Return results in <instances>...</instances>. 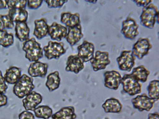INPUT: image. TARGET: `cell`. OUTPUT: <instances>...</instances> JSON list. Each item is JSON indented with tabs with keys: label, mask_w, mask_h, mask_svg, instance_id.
Wrapping results in <instances>:
<instances>
[{
	"label": "cell",
	"mask_w": 159,
	"mask_h": 119,
	"mask_svg": "<svg viewBox=\"0 0 159 119\" xmlns=\"http://www.w3.org/2000/svg\"><path fill=\"white\" fill-rule=\"evenodd\" d=\"M22 49L25 52V58L30 62L38 61L43 57V49L34 37L24 42Z\"/></svg>",
	"instance_id": "obj_1"
},
{
	"label": "cell",
	"mask_w": 159,
	"mask_h": 119,
	"mask_svg": "<svg viewBox=\"0 0 159 119\" xmlns=\"http://www.w3.org/2000/svg\"><path fill=\"white\" fill-rule=\"evenodd\" d=\"M159 10L157 7L152 3L143 7L139 18L141 24L144 27L152 29L156 22H158Z\"/></svg>",
	"instance_id": "obj_2"
},
{
	"label": "cell",
	"mask_w": 159,
	"mask_h": 119,
	"mask_svg": "<svg viewBox=\"0 0 159 119\" xmlns=\"http://www.w3.org/2000/svg\"><path fill=\"white\" fill-rule=\"evenodd\" d=\"M33 81L32 77L23 74L15 84L13 89V93L20 99L27 96L35 88Z\"/></svg>",
	"instance_id": "obj_3"
},
{
	"label": "cell",
	"mask_w": 159,
	"mask_h": 119,
	"mask_svg": "<svg viewBox=\"0 0 159 119\" xmlns=\"http://www.w3.org/2000/svg\"><path fill=\"white\" fill-rule=\"evenodd\" d=\"M121 84L124 91L130 96L140 93L142 85L131 73L125 74L122 77Z\"/></svg>",
	"instance_id": "obj_4"
},
{
	"label": "cell",
	"mask_w": 159,
	"mask_h": 119,
	"mask_svg": "<svg viewBox=\"0 0 159 119\" xmlns=\"http://www.w3.org/2000/svg\"><path fill=\"white\" fill-rule=\"evenodd\" d=\"M45 57L48 60L58 59L61 56L66 52L62 42L49 41L47 45L43 47Z\"/></svg>",
	"instance_id": "obj_5"
},
{
	"label": "cell",
	"mask_w": 159,
	"mask_h": 119,
	"mask_svg": "<svg viewBox=\"0 0 159 119\" xmlns=\"http://www.w3.org/2000/svg\"><path fill=\"white\" fill-rule=\"evenodd\" d=\"M139 26L135 20L129 16L122 21L120 32L125 38L133 40L139 33Z\"/></svg>",
	"instance_id": "obj_6"
},
{
	"label": "cell",
	"mask_w": 159,
	"mask_h": 119,
	"mask_svg": "<svg viewBox=\"0 0 159 119\" xmlns=\"http://www.w3.org/2000/svg\"><path fill=\"white\" fill-rule=\"evenodd\" d=\"M135 59L132 50L122 51L116 59L119 68L120 70L130 72L135 65Z\"/></svg>",
	"instance_id": "obj_7"
},
{
	"label": "cell",
	"mask_w": 159,
	"mask_h": 119,
	"mask_svg": "<svg viewBox=\"0 0 159 119\" xmlns=\"http://www.w3.org/2000/svg\"><path fill=\"white\" fill-rule=\"evenodd\" d=\"M155 102L145 93L138 95L131 100L133 108L140 112L143 111H150L153 108Z\"/></svg>",
	"instance_id": "obj_8"
},
{
	"label": "cell",
	"mask_w": 159,
	"mask_h": 119,
	"mask_svg": "<svg viewBox=\"0 0 159 119\" xmlns=\"http://www.w3.org/2000/svg\"><path fill=\"white\" fill-rule=\"evenodd\" d=\"M90 62L94 72L105 69L111 63L109 53L107 51H97Z\"/></svg>",
	"instance_id": "obj_9"
},
{
	"label": "cell",
	"mask_w": 159,
	"mask_h": 119,
	"mask_svg": "<svg viewBox=\"0 0 159 119\" xmlns=\"http://www.w3.org/2000/svg\"><path fill=\"white\" fill-rule=\"evenodd\" d=\"M152 45L148 38H140L134 44L132 51L133 55L139 60H141L148 54Z\"/></svg>",
	"instance_id": "obj_10"
},
{
	"label": "cell",
	"mask_w": 159,
	"mask_h": 119,
	"mask_svg": "<svg viewBox=\"0 0 159 119\" xmlns=\"http://www.w3.org/2000/svg\"><path fill=\"white\" fill-rule=\"evenodd\" d=\"M104 86L108 89L117 90L121 84L122 77L118 71H107L103 74Z\"/></svg>",
	"instance_id": "obj_11"
},
{
	"label": "cell",
	"mask_w": 159,
	"mask_h": 119,
	"mask_svg": "<svg viewBox=\"0 0 159 119\" xmlns=\"http://www.w3.org/2000/svg\"><path fill=\"white\" fill-rule=\"evenodd\" d=\"M77 55L84 63L90 61L94 57L95 47L91 42L84 40L77 47Z\"/></svg>",
	"instance_id": "obj_12"
},
{
	"label": "cell",
	"mask_w": 159,
	"mask_h": 119,
	"mask_svg": "<svg viewBox=\"0 0 159 119\" xmlns=\"http://www.w3.org/2000/svg\"><path fill=\"white\" fill-rule=\"evenodd\" d=\"M68 31V28L54 22L49 25L48 35L54 40L60 42L65 38Z\"/></svg>",
	"instance_id": "obj_13"
},
{
	"label": "cell",
	"mask_w": 159,
	"mask_h": 119,
	"mask_svg": "<svg viewBox=\"0 0 159 119\" xmlns=\"http://www.w3.org/2000/svg\"><path fill=\"white\" fill-rule=\"evenodd\" d=\"M43 98L41 95L32 91L26 96L22 100L23 105L26 111H33L41 103Z\"/></svg>",
	"instance_id": "obj_14"
},
{
	"label": "cell",
	"mask_w": 159,
	"mask_h": 119,
	"mask_svg": "<svg viewBox=\"0 0 159 119\" xmlns=\"http://www.w3.org/2000/svg\"><path fill=\"white\" fill-rule=\"evenodd\" d=\"M48 64L39 61L31 63L28 70L29 74L31 77L44 78L47 74Z\"/></svg>",
	"instance_id": "obj_15"
},
{
	"label": "cell",
	"mask_w": 159,
	"mask_h": 119,
	"mask_svg": "<svg viewBox=\"0 0 159 119\" xmlns=\"http://www.w3.org/2000/svg\"><path fill=\"white\" fill-rule=\"evenodd\" d=\"M84 62L77 55H70L67 59L65 70L77 74L84 68Z\"/></svg>",
	"instance_id": "obj_16"
},
{
	"label": "cell",
	"mask_w": 159,
	"mask_h": 119,
	"mask_svg": "<svg viewBox=\"0 0 159 119\" xmlns=\"http://www.w3.org/2000/svg\"><path fill=\"white\" fill-rule=\"evenodd\" d=\"M34 24L35 26L33 35L37 39L40 40L48 35L49 25L45 18H42L35 20Z\"/></svg>",
	"instance_id": "obj_17"
},
{
	"label": "cell",
	"mask_w": 159,
	"mask_h": 119,
	"mask_svg": "<svg viewBox=\"0 0 159 119\" xmlns=\"http://www.w3.org/2000/svg\"><path fill=\"white\" fill-rule=\"evenodd\" d=\"M84 36L80 24L73 27L68 28V31L65 38L71 46L78 43Z\"/></svg>",
	"instance_id": "obj_18"
},
{
	"label": "cell",
	"mask_w": 159,
	"mask_h": 119,
	"mask_svg": "<svg viewBox=\"0 0 159 119\" xmlns=\"http://www.w3.org/2000/svg\"><path fill=\"white\" fill-rule=\"evenodd\" d=\"M60 21L67 28L74 27L81 24L80 15L77 12H63L61 15Z\"/></svg>",
	"instance_id": "obj_19"
},
{
	"label": "cell",
	"mask_w": 159,
	"mask_h": 119,
	"mask_svg": "<svg viewBox=\"0 0 159 119\" xmlns=\"http://www.w3.org/2000/svg\"><path fill=\"white\" fill-rule=\"evenodd\" d=\"M106 113H119L122 110L123 106L119 99L112 97L107 99L102 104Z\"/></svg>",
	"instance_id": "obj_20"
},
{
	"label": "cell",
	"mask_w": 159,
	"mask_h": 119,
	"mask_svg": "<svg viewBox=\"0 0 159 119\" xmlns=\"http://www.w3.org/2000/svg\"><path fill=\"white\" fill-rule=\"evenodd\" d=\"M15 23V35L21 42H24L29 38L30 29L27 22H16Z\"/></svg>",
	"instance_id": "obj_21"
},
{
	"label": "cell",
	"mask_w": 159,
	"mask_h": 119,
	"mask_svg": "<svg viewBox=\"0 0 159 119\" xmlns=\"http://www.w3.org/2000/svg\"><path fill=\"white\" fill-rule=\"evenodd\" d=\"M21 72L20 68L15 66L10 67L6 70L4 75L6 82L9 84H15L21 76Z\"/></svg>",
	"instance_id": "obj_22"
},
{
	"label": "cell",
	"mask_w": 159,
	"mask_h": 119,
	"mask_svg": "<svg viewBox=\"0 0 159 119\" xmlns=\"http://www.w3.org/2000/svg\"><path fill=\"white\" fill-rule=\"evenodd\" d=\"M51 117L52 119H75L76 115L74 107L69 106L62 107Z\"/></svg>",
	"instance_id": "obj_23"
},
{
	"label": "cell",
	"mask_w": 159,
	"mask_h": 119,
	"mask_svg": "<svg viewBox=\"0 0 159 119\" xmlns=\"http://www.w3.org/2000/svg\"><path fill=\"white\" fill-rule=\"evenodd\" d=\"M47 78L45 85L50 92H52L59 87L61 78L58 71H56L50 73Z\"/></svg>",
	"instance_id": "obj_24"
},
{
	"label": "cell",
	"mask_w": 159,
	"mask_h": 119,
	"mask_svg": "<svg viewBox=\"0 0 159 119\" xmlns=\"http://www.w3.org/2000/svg\"><path fill=\"white\" fill-rule=\"evenodd\" d=\"M8 14L15 23L27 22L28 18V12L25 9H9Z\"/></svg>",
	"instance_id": "obj_25"
},
{
	"label": "cell",
	"mask_w": 159,
	"mask_h": 119,
	"mask_svg": "<svg viewBox=\"0 0 159 119\" xmlns=\"http://www.w3.org/2000/svg\"><path fill=\"white\" fill-rule=\"evenodd\" d=\"M150 72L143 65H140L134 68L131 74L139 82H146Z\"/></svg>",
	"instance_id": "obj_26"
},
{
	"label": "cell",
	"mask_w": 159,
	"mask_h": 119,
	"mask_svg": "<svg viewBox=\"0 0 159 119\" xmlns=\"http://www.w3.org/2000/svg\"><path fill=\"white\" fill-rule=\"evenodd\" d=\"M14 42L13 33H8L6 29H0V46L8 48L13 44Z\"/></svg>",
	"instance_id": "obj_27"
},
{
	"label": "cell",
	"mask_w": 159,
	"mask_h": 119,
	"mask_svg": "<svg viewBox=\"0 0 159 119\" xmlns=\"http://www.w3.org/2000/svg\"><path fill=\"white\" fill-rule=\"evenodd\" d=\"M148 96L156 101L159 99V81L154 80L149 83L147 88Z\"/></svg>",
	"instance_id": "obj_28"
},
{
	"label": "cell",
	"mask_w": 159,
	"mask_h": 119,
	"mask_svg": "<svg viewBox=\"0 0 159 119\" xmlns=\"http://www.w3.org/2000/svg\"><path fill=\"white\" fill-rule=\"evenodd\" d=\"M35 117L38 118L49 119L52 115V110L48 105H40L34 110Z\"/></svg>",
	"instance_id": "obj_29"
},
{
	"label": "cell",
	"mask_w": 159,
	"mask_h": 119,
	"mask_svg": "<svg viewBox=\"0 0 159 119\" xmlns=\"http://www.w3.org/2000/svg\"><path fill=\"white\" fill-rule=\"evenodd\" d=\"M14 23L8 14H0V29H12Z\"/></svg>",
	"instance_id": "obj_30"
},
{
	"label": "cell",
	"mask_w": 159,
	"mask_h": 119,
	"mask_svg": "<svg viewBox=\"0 0 159 119\" xmlns=\"http://www.w3.org/2000/svg\"><path fill=\"white\" fill-rule=\"evenodd\" d=\"M8 9H25L27 6V0H6Z\"/></svg>",
	"instance_id": "obj_31"
},
{
	"label": "cell",
	"mask_w": 159,
	"mask_h": 119,
	"mask_svg": "<svg viewBox=\"0 0 159 119\" xmlns=\"http://www.w3.org/2000/svg\"><path fill=\"white\" fill-rule=\"evenodd\" d=\"M49 8H57L61 7L68 0H44Z\"/></svg>",
	"instance_id": "obj_32"
},
{
	"label": "cell",
	"mask_w": 159,
	"mask_h": 119,
	"mask_svg": "<svg viewBox=\"0 0 159 119\" xmlns=\"http://www.w3.org/2000/svg\"><path fill=\"white\" fill-rule=\"evenodd\" d=\"M43 0H27V6L30 9L36 10L39 8L43 3Z\"/></svg>",
	"instance_id": "obj_33"
},
{
	"label": "cell",
	"mask_w": 159,
	"mask_h": 119,
	"mask_svg": "<svg viewBox=\"0 0 159 119\" xmlns=\"http://www.w3.org/2000/svg\"><path fill=\"white\" fill-rule=\"evenodd\" d=\"M7 88L5 78L2 76V72L0 70V93L4 94Z\"/></svg>",
	"instance_id": "obj_34"
},
{
	"label": "cell",
	"mask_w": 159,
	"mask_h": 119,
	"mask_svg": "<svg viewBox=\"0 0 159 119\" xmlns=\"http://www.w3.org/2000/svg\"><path fill=\"white\" fill-rule=\"evenodd\" d=\"M19 119H35L33 113L31 112L24 111L18 115Z\"/></svg>",
	"instance_id": "obj_35"
},
{
	"label": "cell",
	"mask_w": 159,
	"mask_h": 119,
	"mask_svg": "<svg viewBox=\"0 0 159 119\" xmlns=\"http://www.w3.org/2000/svg\"><path fill=\"white\" fill-rule=\"evenodd\" d=\"M132 1L134 2L138 7H143L152 3V0H133Z\"/></svg>",
	"instance_id": "obj_36"
},
{
	"label": "cell",
	"mask_w": 159,
	"mask_h": 119,
	"mask_svg": "<svg viewBox=\"0 0 159 119\" xmlns=\"http://www.w3.org/2000/svg\"><path fill=\"white\" fill-rule=\"evenodd\" d=\"M7 101V97L4 94L0 93V107L6 105Z\"/></svg>",
	"instance_id": "obj_37"
},
{
	"label": "cell",
	"mask_w": 159,
	"mask_h": 119,
	"mask_svg": "<svg viewBox=\"0 0 159 119\" xmlns=\"http://www.w3.org/2000/svg\"><path fill=\"white\" fill-rule=\"evenodd\" d=\"M147 119H159V113L155 112L154 113H149L148 114Z\"/></svg>",
	"instance_id": "obj_38"
},
{
	"label": "cell",
	"mask_w": 159,
	"mask_h": 119,
	"mask_svg": "<svg viewBox=\"0 0 159 119\" xmlns=\"http://www.w3.org/2000/svg\"><path fill=\"white\" fill-rule=\"evenodd\" d=\"M7 6L6 0H0V10L6 9Z\"/></svg>",
	"instance_id": "obj_39"
},
{
	"label": "cell",
	"mask_w": 159,
	"mask_h": 119,
	"mask_svg": "<svg viewBox=\"0 0 159 119\" xmlns=\"http://www.w3.org/2000/svg\"><path fill=\"white\" fill-rule=\"evenodd\" d=\"M86 2H89V3L95 4L96 3L97 1V0H85Z\"/></svg>",
	"instance_id": "obj_40"
}]
</instances>
